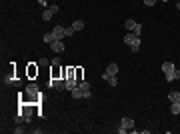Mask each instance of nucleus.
Returning a JSON list of instances; mask_svg holds the SVG:
<instances>
[{
  "mask_svg": "<svg viewBox=\"0 0 180 134\" xmlns=\"http://www.w3.org/2000/svg\"><path fill=\"white\" fill-rule=\"evenodd\" d=\"M168 100L170 102H180V92H170L168 94Z\"/></svg>",
  "mask_w": 180,
  "mask_h": 134,
  "instance_id": "nucleus-16",
  "label": "nucleus"
},
{
  "mask_svg": "<svg viewBox=\"0 0 180 134\" xmlns=\"http://www.w3.org/2000/svg\"><path fill=\"white\" fill-rule=\"evenodd\" d=\"M144 4H146V6H154L156 0H144Z\"/></svg>",
  "mask_w": 180,
  "mask_h": 134,
  "instance_id": "nucleus-23",
  "label": "nucleus"
},
{
  "mask_svg": "<svg viewBox=\"0 0 180 134\" xmlns=\"http://www.w3.org/2000/svg\"><path fill=\"white\" fill-rule=\"evenodd\" d=\"M52 16H54L52 10H50V8H44V12H42V20H46V22H48V20L52 18Z\"/></svg>",
  "mask_w": 180,
  "mask_h": 134,
  "instance_id": "nucleus-15",
  "label": "nucleus"
},
{
  "mask_svg": "<svg viewBox=\"0 0 180 134\" xmlns=\"http://www.w3.org/2000/svg\"><path fill=\"white\" fill-rule=\"evenodd\" d=\"M52 34H54V38H56V40H64V38H66V28H64V26H54Z\"/></svg>",
  "mask_w": 180,
  "mask_h": 134,
  "instance_id": "nucleus-6",
  "label": "nucleus"
},
{
  "mask_svg": "<svg viewBox=\"0 0 180 134\" xmlns=\"http://www.w3.org/2000/svg\"><path fill=\"white\" fill-rule=\"evenodd\" d=\"M110 76H118V64L116 62H112V64H108V68H106V72L102 74V80H108Z\"/></svg>",
  "mask_w": 180,
  "mask_h": 134,
  "instance_id": "nucleus-4",
  "label": "nucleus"
},
{
  "mask_svg": "<svg viewBox=\"0 0 180 134\" xmlns=\"http://www.w3.org/2000/svg\"><path fill=\"white\" fill-rule=\"evenodd\" d=\"M174 70H176V64H172V62H164V64H162V72H164V76H166L168 82L172 80Z\"/></svg>",
  "mask_w": 180,
  "mask_h": 134,
  "instance_id": "nucleus-3",
  "label": "nucleus"
},
{
  "mask_svg": "<svg viewBox=\"0 0 180 134\" xmlns=\"http://www.w3.org/2000/svg\"><path fill=\"white\" fill-rule=\"evenodd\" d=\"M130 130H134V120L130 118V116H124L122 120H120V126H118V134H126Z\"/></svg>",
  "mask_w": 180,
  "mask_h": 134,
  "instance_id": "nucleus-2",
  "label": "nucleus"
},
{
  "mask_svg": "<svg viewBox=\"0 0 180 134\" xmlns=\"http://www.w3.org/2000/svg\"><path fill=\"white\" fill-rule=\"evenodd\" d=\"M50 48H52L54 52H62V50H64L66 46H64V40H54L52 44H50Z\"/></svg>",
  "mask_w": 180,
  "mask_h": 134,
  "instance_id": "nucleus-8",
  "label": "nucleus"
},
{
  "mask_svg": "<svg viewBox=\"0 0 180 134\" xmlns=\"http://www.w3.org/2000/svg\"><path fill=\"white\" fill-rule=\"evenodd\" d=\"M52 66H60V58H54V60H52Z\"/></svg>",
  "mask_w": 180,
  "mask_h": 134,
  "instance_id": "nucleus-25",
  "label": "nucleus"
},
{
  "mask_svg": "<svg viewBox=\"0 0 180 134\" xmlns=\"http://www.w3.org/2000/svg\"><path fill=\"white\" fill-rule=\"evenodd\" d=\"M78 84H80V82H78L76 78H66V90H74Z\"/></svg>",
  "mask_w": 180,
  "mask_h": 134,
  "instance_id": "nucleus-10",
  "label": "nucleus"
},
{
  "mask_svg": "<svg viewBox=\"0 0 180 134\" xmlns=\"http://www.w3.org/2000/svg\"><path fill=\"white\" fill-rule=\"evenodd\" d=\"M48 8H50V10H52V12H54V14H56V12H58V6H56V4H52V6H48Z\"/></svg>",
  "mask_w": 180,
  "mask_h": 134,
  "instance_id": "nucleus-24",
  "label": "nucleus"
},
{
  "mask_svg": "<svg viewBox=\"0 0 180 134\" xmlns=\"http://www.w3.org/2000/svg\"><path fill=\"white\" fill-rule=\"evenodd\" d=\"M170 112L172 114H180V102H172L170 104Z\"/></svg>",
  "mask_w": 180,
  "mask_h": 134,
  "instance_id": "nucleus-17",
  "label": "nucleus"
},
{
  "mask_svg": "<svg viewBox=\"0 0 180 134\" xmlns=\"http://www.w3.org/2000/svg\"><path fill=\"white\" fill-rule=\"evenodd\" d=\"M26 74H28V78L38 76V66H36V64H28V68H26Z\"/></svg>",
  "mask_w": 180,
  "mask_h": 134,
  "instance_id": "nucleus-9",
  "label": "nucleus"
},
{
  "mask_svg": "<svg viewBox=\"0 0 180 134\" xmlns=\"http://www.w3.org/2000/svg\"><path fill=\"white\" fill-rule=\"evenodd\" d=\"M70 94H72V98H84V92L80 86H76L74 90H70Z\"/></svg>",
  "mask_w": 180,
  "mask_h": 134,
  "instance_id": "nucleus-11",
  "label": "nucleus"
},
{
  "mask_svg": "<svg viewBox=\"0 0 180 134\" xmlns=\"http://www.w3.org/2000/svg\"><path fill=\"white\" fill-rule=\"evenodd\" d=\"M164 2H168V0H164Z\"/></svg>",
  "mask_w": 180,
  "mask_h": 134,
  "instance_id": "nucleus-27",
  "label": "nucleus"
},
{
  "mask_svg": "<svg viewBox=\"0 0 180 134\" xmlns=\"http://www.w3.org/2000/svg\"><path fill=\"white\" fill-rule=\"evenodd\" d=\"M42 40H44V42H46V44H52V42H54V40H56V38H54V34H52V32H46V34H44V36H42Z\"/></svg>",
  "mask_w": 180,
  "mask_h": 134,
  "instance_id": "nucleus-14",
  "label": "nucleus"
},
{
  "mask_svg": "<svg viewBox=\"0 0 180 134\" xmlns=\"http://www.w3.org/2000/svg\"><path fill=\"white\" fill-rule=\"evenodd\" d=\"M82 76H84V70H82V68H76V74H74V78L78 80V82H82Z\"/></svg>",
  "mask_w": 180,
  "mask_h": 134,
  "instance_id": "nucleus-18",
  "label": "nucleus"
},
{
  "mask_svg": "<svg viewBox=\"0 0 180 134\" xmlns=\"http://www.w3.org/2000/svg\"><path fill=\"white\" fill-rule=\"evenodd\" d=\"M124 44L130 46L132 52H138L140 50V36H136L134 32H128V34L124 36Z\"/></svg>",
  "mask_w": 180,
  "mask_h": 134,
  "instance_id": "nucleus-1",
  "label": "nucleus"
},
{
  "mask_svg": "<svg viewBox=\"0 0 180 134\" xmlns=\"http://www.w3.org/2000/svg\"><path fill=\"white\" fill-rule=\"evenodd\" d=\"M124 26H126V30H130V32H132V30L136 28V26H138V22H136V20H132V18H128L126 22H124Z\"/></svg>",
  "mask_w": 180,
  "mask_h": 134,
  "instance_id": "nucleus-12",
  "label": "nucleus"
},
{
  "mask_svg": "<svg viewBox=\"0 0 180 134\" xmlns=\"http://www.w3.org/2000/svg\"><path fill=\"white\" fill-rule=\"evenodd\" d=\"M78 86L82 88V92H84V98H90V96H92V86H90V82H86V80H82V82H80Z\"/></svg>",
  "mask_w": 180,
  "mask_h": 134,
  "instance_id": "nucleus-7",
  "label": "nucleus"
},
{
  "mask_svg": "<svg viewBox=\"0 0 180 134\" xmlns=\"http://www.w3.org/2000/svg\"><path fill=\"white\" fill-rule=\"evenodd\" d=\"M174 80H180V68H176V70H174V74H172V80H170V82H174Z\"/></svg>",
  "mask_w": 180,
  "mask_h": 134,
  "instance_id": "nucleus-20",
  "label": "nucleus"
},
{
  "mask_svg": "<svg viewBox=\"0 0 180 134\" xmlns=\"http://www.w3.org/2000/svg\"><path fill=\"white\" fill-rule=\"evenodd\" d=\"M50 84L52 88H58V90H66V80L64 78H50Z\"/></svg>",
  "mask_w": 180,
  "mask_h": 134,
  "instance_id": "nucleus-5",
  "label": "nucleus"
},
{
  "mask_svg": "<svg viewBox=\"0 0 180 134\" xmlns=\"http://www.w3.org/2000/svg\"><path fill=\"white\" fill-rule=\"evenodd\" d=\"M72 28L78 32V30H84V20H74L72 22Z\"/></svg>",
  "mask_w": 180,
  "mask_h": 134,
  "instance_id": "nucleus-13",
  "label": "nucleus"
},
{
  "mask_svg": "<svg viewBox=\"0 0 180 134\" xmlns=\"http://www.w3.org/2000/svg\"><path fill=\"white\" fill-rule=\"evenodd\" d=\"M38 64H40V66H46V64H48V60H46V58H44V56H42V58H40V60H38Z\"/></svg>",
  "mask_w": 180,
  "mask_h": 134,
  "instance_id": "nucleus-22",
  "label": "nucleus"
},
{
  "mask_svg": "<svg viewBox=\"0 0 180 134\" xmlns=\"http://www.w3.org/2000/svg\"><path fill=\"white\" fill-rule=\"evenodd\" d=\"M74 32H76V30L72 28V26H68V28H66V36H72V34H74Z\"/></svg>",
  "mask_w": 180,
  "mask_h": 134,
  "instance_id": "nucleus-21",
  "label": "nucleus"
},
{
  "mask_svg": "<svg viewBox=\"0 0 180 134\" xmlns=\"http://www.w3.org/2000/svg\"><path fill=\"white\" fill-rule=\"evenodd\" d=\"M106 82L110 84V86H118V78H116V76H110V78L106 80Z\"/></svg>",
  "mask_w": 180,
  "mask_h": 134,
  "instance_id": "nucleus-19",
  "label": "nucleus"
},
{
  "mask_svg": "<svg viewBox=\"0 0 180 134\" xmlns=\"http://www.w3.org/2000/svg\"><path fill=\"white\" fill-rule=\"evenodd\" d=\"M176 8H178V10H180V2H178V4H176Z\"/></svg>",
  "mask_w": 180,
  "mask_h": 134,
  "instance_id": "nucleus-26",
  "label": "nucleus"
}]
</instances>
